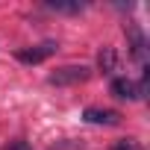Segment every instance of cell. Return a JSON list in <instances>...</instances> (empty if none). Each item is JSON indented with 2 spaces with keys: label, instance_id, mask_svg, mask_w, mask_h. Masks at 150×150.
<instances>
[{
  "label": "cell",
  "instance_id": "cell-5",
  "mask_svg": "<svg viewBox=\"0 0 150 150\" xmlns=\"http://www.w3.org/2000/svg\"><path fill=\"white\" fill-rule=\"evenodd\" d=\"M83 121L86 124H94V127H118L121 124V115L115 109H97V106H88L83 112Z\"/></svg>",
  "mask_w": 150,
  "mask_h": 150
},
{
  "label": "cell",
  "instance_id": "cell-9",
  "mask_svg": "<svg viewBox=\"0 0 150 150\" xmlns=\"http://www.w3.org/2000/svg\"><path fill=\"white\" fill-rule=\"evenodd\" d=\"M53 150H83V144H80V141H62V144L53 147Z\"/></svg>",
  "mask_w": 150,
  "mask_h": 150
},
{
  "label": "cell",
  "instance_id": "cell-2",
  "mask_svg": "<svg viewBox=\"0 0 150 150\" xmlns=\"http://www.w3.org/2000/svg\"><path fill=\"white\" fill-rule=\"evenodd\" d=\"M144 91H147V71H144L141 83H132L129 77H115L112 80V94L121 97V100H138V97H144Z\"/></svg>",
  "mask_w": 150,
  "mask_h": 150
},
{
  "label": "cell",
  "instance_id": "cell-6",
  "mask_svg": "<svg viewBox=\"0 0 150 150\" xmlns=\"http://www.w3.org/2000/svg\"><path fill=\"white\" fill-rule=\"evenodd\" d=\"M97 65H100L103 74H115L118 71V53H115V47H103L100 56H97Z\"/></svg>",
  "mask_w": 150,
  "mask_h": 150
},
{
  "label": "cell",
  "instance_id": "cell-10",
  "mask_svg": "<svg viewBox=\"0 0 150 150\" xmlns=\"http://www.w3.org/2000/svg\"><path fill=\"white\" fill-rule=\"evenodd\" d=\"M6 150H33V147H30L27 141H12V144H9Z\"/></svg>",
  "mask_w": 150,
  "mask_h": 150
},
{
  "label": "cell",
  "instance_id": "cell-3",
  "mask_svg": "<svg viewBox=\"0 0 150 150\" xmlns=\"http://www.w3.org/2000/svg\"><path fill=\"white\" fill-rule=\"evenodd\" d=\"M56 50H59V44H56V41H41V44H35V47H24V50H18V53H15V59H18V62H24V65H38V62L50 59Z\"/></svg>",
  "mask_w": 150,
  "mask_h": 150
},
{
  "label": "cell",
  "instance_id": "cell-8",
  "mask_svg": "<svg viewBox=\"0 0 150 150\" xmlns=\"http://www.w3.org/2000/svg\"><path fill=\"white\" fill-rule=\"evenodd\" d=\"M112 150H141V144H138V141H132V138H124V141H118Z\"/></svg>",
  "mask_w": 150,
  "mask_h": 150
},
{
  "label": "cell",
  "instance_id": "cell-1",
  "mask_svg": "<svg viewBox=\"0 0 150 150\" xmlns=\"http://www.w3.org/2000/svg\"><path fill=\"white\" fill-rule=\"evenodd\" d=\"M88 77H91L88 65H62L47 77V83L50 86H77V83H86Z\"/></svg>",
  "mask_w": 150,
  "mask_h": 150
},
{
  "label": "cell",
  "instance_id": "cell-4",
  "mask_svg": "<svg viewBox=\"0 0 150 150\" xmlns=\"http://www.w3.org/2000/svg\"><path fill=\"white\" fill-rule=\"evenodd\" d=\"M127 38H129V56L141 68H147V38L138 30V24H127Z\"/></svg>",
  "mask_w": 150,
  "mask_h": 150
},
{
  "label": "cell",
  "instance_id": "cell-7",
  "mask_svg": "<svg viewBox=\"0 0 150 150\" xmlns=\"http://www.w3.org/2000/svg\"><path fill=\"white\" fill-rule=\"evenodd\" d=\"M47 9H53V12H68V15H77V12H83V3H47Z\"/></svg>",
  "mask_w": 150,
  "mask_h": 150
}]
</instances>
